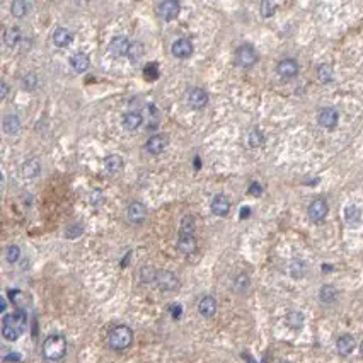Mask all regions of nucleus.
I'll use <instances>...</instances> for the list:
<instances>
[{"label": "nucleus", "mask_w": 363, "mask_h": 363, "mask_svg": "<svg viewBox=\"0 0 363 363\" xmlns=\"http://www.w3.org/2000/svg\"><path fill=\"white\" fill-rule=\"evenodd\" d=\"M149 118H150V127H149V130L150 128H157L159 127V109H157V106L155 104H149Z\"/></svg>", "instance_id": "41"}, {"label": "nucleus", "mask_w": 363, "mask_h": 363, "mask_svg": "<svg viewBox=\"0 0 363 363\" xmlns=\"http://www.w3.org/2000/svg\"><path fill=\"white\" fill-rule=\"evenodd\" d=\"M9 295H11L12 304L16 305L17 310H26V307H28V304H29V299H28V295H26L24 292L11 290V292H9Z\"/></svg>", "instance_id": "27"}, {"label": "nucleus", "mask_w": 363, "mask_h": 363, "mask_svg": "<svg viewBox=\"0 0 363 363\" xmlns=\"http://www.w3.org/2000/svg\"><path fill=\"white\" fill-rule=\"evenodd\" d=\"M249 287H251V280H249L248 275L240 273V275L235 276V280H234V290H235L237 293H246V292L249 290Z\"/></svg>", "instance_id": "33"}, {"label": "nucleus", "mask_w": 363, "mask_h": 363, "mask_svg": "<svg viewBox=\"0 0 363 363\" xmlns=\"http://www.w3.org/2000/svg\"><path fill=\"white\" fill-rule=\"evenodd\" d=\"M2 128L7 135H17L21 130V118L17 114H7L4 116L2 121Z\"/></svg>", "instance_id": "22"}, {"label": "nucleus", "mask_w": 363, "mask_h": 363, "mask_svg": "<svg viewBox=\"0 0 363 363\" xmlns=\"http://www.w3.org/2000/svg\"><path fill=\"white\" fill-rule=\"evenodd\" d=\"M6 259L11 265H14L21 259V248L17 244H11L9 248L6 249Z\"/></svg>", "instance_id": "36"}, {"label": "nucleus", "mask_w": 363, "mask_h": 363, "mask_svg": "<svg viewBox=\"0 0 363 363\" xmlns=\"http://www.w3.org/2000/svg\"><path fill=\"white\" fill-rule=\"evenodd\" d=\"M276 363H290V361H287V360H278Z\"/></svg>", "instance_id": "52"}, {"label": "nucleus", "mask_w": 363, "mask_h": 363, "mask_svg": "<svg viewBox=\"0 0 363 363\" xmlns=\"http://www.w3.org/2000/svg\"><path fill=\"white\" fill-rule=\"evenodd\" d=\"M186 101H188V106L193 107V109H203L208 104V94L200 87H193L186 94Z\"/></svg>", "instance_id": "6"}, {"label": "nucleus", "mask_w": 363, "mask_h": 363, "mask_svg": "<svg viewBox=\"0 0 363 363\" xmlns=\"http://www.w3.org/2000/svg\"><path fill=\"white\" fill-rule=\"evenodd\" d=\"M21 41H23L21 40V29L17 28V26L7 28L6 31H4V43H6V46H9V48H16Z\"/></svg>", "instance_id": "25"}, {"label": "nucleus", "mask_w": 363, "mask_h": 363, "mask_svg": "<svg viewBox=\"0 0 363 363\" xmlns=\"http://www.w3.org/2000/svg\"><path fill=\"white\" fill-rule=\"evenodd\" d=\"M332 77H334V72H332L331 65H321V67L317 68V79L322 82V84H329L332 80Z\"/></svg>", "instance_id": "35"}, {"label": "nucleus", "mask_w": 363, "mask_h": 363, "mask_svg": "<svg viewBox=\"0 0 363 363\" xmlns=\"http://www.w3.org/2000/svg\"><path fill=\"white\" fill-rule=\"evenodd\" d=\"M142 55H144V46H142L140 43H132L130 51H128V58L132 60L133 63H135V62H138V60L142 58Z\"/></svg>", "instance_id": "37"}, {"label": "nucleus", "mask_w": 363, "mask_h": 363, "mask_svg": "<svg viewBox=\"0 0 363 363\" xmlns=\"http://www.w3.org/2000/svg\"><path fill=\"white\" fill-rule=\"evenodd\" d=\"M193 51H194L193 43L186 40V38H179V40H176L171 46V53L174 55L176 58H181V60L189 58L193 55Z\"/></svg>", "instance_id": "10"}, {"label": "nucleus", "mask_w": 363, "mask_h": 363, "mask_svg": "<svg viewBox=\"0 0 363 363\" xmlns=\"http://www.w3.org/2000/svg\"><path fill=\"white\" fill-rule=\"evenodd\" d=\"M82 232H84V227H82V225H73V227H70V228H67V237L73 239V237L80 235Z\"/></svg>", "instance_id": "44"}, {"label": "nucleus", "mask_w": 363, "mask_h": 363, "mask_svg": "<svg viewBox=\"0 0 363 363\" xmlns=\"http://www.w3.org/2000/svg\"><path fill=\"white\" fill-rule=\"evenodd\" d=\"M248 144L251 149H259V147L265 144V135H263L261 130H258V128L251 130V133L248 137Z\"/></svg>", "instance_id": "34"}, {"label": "nucleus", "mask_w": 363, "mask_h": 363, "mask_svg": "<svg viewBox=\"0 0 363 363\" xmlns=\"http://www.w3.org/2000/svg\"><path fill=\"white\" fill-rule=\"evenodd\" d=\"M249 193L253 194V196H261V193H263L261 184H259V183H253V184L249 186Z\"/></svg>", "instance_id": "45"}, {"label": "nucleus", "mask_w": 363, "mask_h": 363, "mask_svg": "<svg viewBox=\"0 0 363 363\" xmlns=\"http://www.w3.org/2000/svg\"><path fill=\"white\" fill-rule=\"evenodd\" d=\"M123 164L125 162L119 155L111 154L104 159V171L107 172V174H118V172L123 169Z\"/></svg>", "instance_id": "24"}, {"label": "nucleus", "mask_w": 363, "mask_h": 363, "mask_svg": "<svg viewBox=\"0 0 363 363\" xmlns=\"http://www.w3.org/2000/svg\"><path fill=\"white\" fill-rule=\"evenodd\" d=\"M360 218H361V211L358 206L348 205L346 208H344V220H346V223H349V225H358Z\"/></svg>", "instance_id": "28"}, {"label": "nucleus", "mask_w": 363, "mask_h": 363, "mask_svg": "<svg viewBox=\"0 0 363 363\" xmlns=\"http://www.w3.org/2000/svg\"><path fill=\"white\" fill-rule=\"evenodd\" d=\"M355 338L353 336H349V334H343V336H339L338 341H336V349H338V353L339 355H343V356H348V355H351V351L355 349Z\"/></svg>", "instance_id": "21"}, {"label": "nucleus", "mask_w": 363, "mask_h": 363, "mask_svg": "<svg viewBox=\"0 0 363 363\" xmlns=\"http://www.w3.org/2000/svg\"><path fill=\"white\" fill-rule=\"evenodd\" d=\"M2 326L11 327V329L17 331L19 334H23L26 331V326H28V315H26V310H16L12 314H6L2 319Z\"/></svg>", "instance_id": "4"}, {"label": "nucleus", "mask_w": 363, "mask_h": 363, "mask_svg": "<svg viewBox=\"0 0 363 363\" xmlns=\"http://www.w3.org/2000/svg\"><path fill=\"white\" fill-rule=\"evenodd\" d=\"M360 353H361V356H363V341H361V344H360Z\"/></svg>", "instance_id": "51"}, {"label": "nucleus", "mask_w": 363, "mask_h": 363, "mask_svg": "<svg viewBox=\"0 0 363 363\" xmlns=\"http://www.w3.org/2000/svg\"><path fill=\"white\" fill-rule=\"evenodd\" d=\"M142 125H144V114L140 111H128L123 116V128L128 132H137Z\"/></svg>", "instance_id": "19"}, {"label": "nucleus", "mask_w": 363, "mask_h": 363, "mask_svg": "<svg viewBox=\"0 0 363 363\" xmlns=\"http://www.w3.org/2000/svg\"><path fill=\"white\" fill-rule=\"evenodd\" d=\"M51 41L57 48H67V46L72 45L73 41V34L65 28H57L51 34Z\"/></svg>", "instance_id": "17"}, {"label": "nucleus", "mask_w": 363, "mask_h": 363, "mask_svg": "<svg viewBox=\"0 0 363 363\" xmlns=\"http://www.w3.org/2000/svg\"><path fill=\"white\" fill-rule=\"evenodd\" d=\"M2 336L6 338L7 341H17L19 339V332L14 331V329H11V327H6V326H2Z\"/></svg>", "instance_id": "43"}, {"label": "nucleus", "mask_w": 363, "mask_h": 363, "mask_svg": "<svg viewBox=\"0 0 363 363\" xmlns=\"http://www.w3.org/2000/svg\"><path fill=\"white\" fill-rule=\"evenodd\" d=\"M235 65L240 68H251L258 63V51L253 45H242L235 51Z\"/></svg>", "instance_id": "3"}, {"label": "nucleus", "mask_w": 363, "mask_h": 363, "mask_svg": "<svg viewBox=\"0 0 363 363\" xmlns=\"http://www.w3.org/2000/svg\"><path fill=\"white\" fill-rule=\"evenodd\" d=\"M127 215H128L130 222L140 225V223H144L147 220V206L144 205V203H140V201H132L128 205Z\"/></svg>", "instance_id": "9"}, {"label": "nucleus", "mask_w": 363, "mask_h": 363, "mask_svg": "<svg viewBox=\"0 0 363 363\" xmlns=\"http://www.w3.org/2000/svg\"><path fill=\"white\" fill-rule=\"evenodd\" d=\"M6 307H7V302H6V299H2V309H0V310H2V312H6Z\"/></svg>", "instance_id": "50"}, {"label": "nucleus", "mask_w": 363, "mask_h": 363, "mask_svg": "<svg viewBox=\"0 0 363 363\" xmlns=\"http://www.w3.org/2000/svg\"><path fill=\"white\" fill-rule=\"evenodd\" d=\"M132 43L127 36H114L109 41V51L113 53V57H128V51Z\"/></svg>", "instance_id": "13"}, {"label": "nucleus", "mask_w": 363, "mask_h": 363, "mask_svg": "<svg viewBox=\"0 0 363 363\" xmlns=\"http://www.w3.org/2000/svg\"><path fill=\"white\" fill-rule=\"evenodd\" d=\"M7 92H9V85H7V82H0V97L6 99V97H7Z\"/></svg>", "instance_id": "46"}, {"label": "nucleus", "mask_w": 363, "mask_h": 363, "mask_svg": "<svg viewBox=\"0 0 363 363\" xmlns=\"http://www.w3.org/2000/svg\"><path fill=\"white\" fill-rule=\"evenodd\" d=\"M198 312L206 319L213 317V315L217 314V300H215L211 295L201 297L200 302H198Z\"/></svg>", "instance_id": "16"}, {"label": "nucleus", "mask_w": 363, "mask_h": 363, "mask_svg": "<svg viewBox=\"0 0 363 363\" xmlns=\"http://www.w3.org/2000/svg\"><path fill=\"white\" fill-rule=\"evenodd\" d=\"M178 249L183 254H194V253H196V249H198L196 237L179 234V237H178Z\"/></svg>", "instance_id": "20"}, {"label": "nucleus", "mask_w": 363, "mask_h": 363, "mask_svg": "<svg viewBox=\"0 0 363 363\" xmlns=\"http://www.w3.org/2000/svg\"><path fill=\"white\" fill-rule=\"evenodd\" d=\"M211 213L217 215V217H227L228 211H230V200L225 194H217V196L211 200Z\"/></svg>", "instance_id": "14"}, {"label": "nucleus", "mask_w": 363, "mask_h": 363, "mask_svg": "<svg viewBox=\"0 0 363 363\" xmlns=\"http://www.w3.org/2000/svg\"><path fill=\"white\" fill-rule=\"evenodd\" d=\"M194 230H196V222H194V217L193 215H184L183 220H181V232L179 234L194 235Z\"/></svg>", "instance_id": "31"}, {"label": "nucleus", "mask_w": 363, "mask_h": 363, "mask_svg": "<svg viewBox=\"0 0 363 363\" xmlns=\"http://www.w3.org/2000/svg\"><path fill=\"white\" fill-rule=\"evenodd\" d=\"M171 310H172V312H174V314H172V315H174V319L181 317V312H183V309H181V305H172V307H171Z\"/></svg>", "instance_id": "47"}, {"label": "nucleus", "mask_w": 363, "mask_h": 363, "mask_svg": "<svg viewBox=\"0 0 363 363\" xmlns=\"http://www.w3.org/2000/svg\"><path fill=\"white\" fill-rule=\"evenodd\" d=\"M304 322H305L304 314L299 312V310H292V312H288V315H287V324L292 327V329H302Z\"/></svg>", "instance_id": "32"}, {"label": "nucleus", "mask_w": 363, "mask_h": 363, "mask_svg": "<svg viewBox=\"0 0 363 363\" xmlns=\"http://www.w3.org/2000/svg\"><path fill=\"white\" fill-rule=\"evenodd\" d=\"M138 278H140V282L144 285L155 283V280H157V270L152 266H142L140 273H138Z\"/></svg>", "instance_id": "30"}, {"label": "nucleus", "mask_w": 363, "mask_h": 363, "mask_svg": "<svg viewBox=\"0 0 363 363\" xmlns=\"http://www.w3.org/2000/svg\"><path fill=\"white\" fill-rule=\"evenodd\" d=\"M67 355V339L62 334H50L43 341V356L50 361H58Z\"/></svg>", "instance_id": "1"}, {"label": "nucleus", "mask_w": 363, "mask_h": 363, "mask_svg": "<svg viewBox=\"0 0 363 363\" xmlns=\"http://www.w3.org/2000/svg\"><path fill=\"white\" fill-rule=\"evenodd\" d=\"M167 145H169V137H167L166 133H159V135H152L147 140L145 150L152 155H159L166 150Z\"/></svg>", "instance_id": "7"}, {"label": "nucleus", "mask_w": 363, "mask_h": 363, "mask_svg": "<svg viewBox=\"0 0 363 363\" xmlns=\"http://www.w3.org/2000/svg\"><path fill=\"white\" fill-rule=\"evenodd\" d=\"M40 172H41V161L38 157L28 159V161L23 164V167H21V174H23L26 179L38 178V176H40Z\"/></svg>", "instance_id": "18"}, {"label": "nucleus", "mask_w": 363, "mask_h": 363, "mask_svg": "<svg viewBox=\"0 0 363 363\" xmlns=\"http://www.w3.org/2000/svg\"><path fill=\"white\" fill-rule=\"evenodd\" d=\"M4 360H6V361H9V360H21V356L17 355V353H9V356H6Z\"/></svg>", "instance_id": "48"}, {"label": "nucleus", "mask_w": 363, "mask_h": 363, "mask_svg": "<svg viewBox=\"0 0 363 363\" xmlns=\"http://www.w3.org/2000/svg\"><path fill=\"white\" fill-rule=\"evenodd\" d=\"M276 72H278V75L282 77V79H293V77H297V73H299V63L292 58H285L278 63Z\"/></svg>", "instance_id": "15"}, {"label": "nucleus", "mask_w": 363, "mask_h": 363, "mask_svg": "<svg viewBox=\"0 0 363 363\" xmlns=\"http://www.w3.org/2000/svg\"><path fill=\"white\" fill-rule=\"evenodd\" d=\"M133 343V331L130 329L128 326L125 324H119V326H114L113 329L109 331L107 334V344H109L111 349L114 351H123V349H128Z\"/></svg>", "instance_id": "2"}, {"label": "nucleus", "mask_w": 363, "mask_h": 363, "mask_svg": "<svg viewBox=\"0 0 363 363\" xmlns=\"http://www.w3.org/2000/svg\"><path fill=\"white\" fill-rule=\"evenodd\" d=\"M89 63H90L89 57L85 53H82V51H79V53H73L70 57V67L77 73H84L89 68Z\"/></svg>", "instance_id": "23"}, {"label": "nucleus", "mask_w": 363, "mask_h": 363, "mask_svg": "<svg viewBox=\"0 0 363 363\" xmlns=\"http://www.w3.org/2000/svg\"><path fill=\"white\" fill-rule=\"evenodd\" d=\"M327 211H329V206H327V201L322 200V198H317L309 205V217L314 222H322L327 217Z\"/></svg>", "instance_id": "11"}, {"label": "nucleus", "mask_w": 363, "mask_h": 363, "mask_svg": "<svg viewBox=\"0 0 363 363\" xmlns=\"http://www.w3.org/2000/svg\"><path fill=\"white\" fill-rule=\"evenodd\" d=\"M259 11H261V16L263 17H271L275 14L276 11V6L273 2H270V0H263L261 6H259Z\"/></svg>", "instance_id": "39"}, {"label": "nucleus", "mask_w": 363, "mask_h": 363, "mask_svg": "<svg viewBox=\"0 0 363 363\" xmlns=\"http://www.w3.org/2000/svg\"><path fill=\"white\" fill-rule=\"evenodd\" d=\"M249 213H251V210H249V208H242V210H240V218L249 217Z\"/></svg>", "instance_id": "49"}, {"label": "nucleus", "mask_w": 363, "mask_h": 363, "mask_svg": "<svg viewBox=\"0 0 363 363\" xmlns=\"http://www.w3.org/2000/svg\"><path fill=\"white\" fill-rule=\"evenodd\" d=\"M144 73H145V77L147 79H150V80H155L159 77V68H157V63H149L145 67V70H144Z\"/></svg>", "instance_id": "42"}, {"label": "nucleus", "mask_w": 363, "mask_h": 363, "mask_svg": "<svg viewBox=\"0 0 363 363\" xmlns=\"http://www.w3.org/2000/svg\"><path fill=\"white\" fill-rule=\"evenodd\" d=\"M29 9H31V4L26 2V0H14L11 6V12L12 16L17 17V19H21V17H24L26 14L29 12Z\"/></svg>", "instance_id": "29"}, {"label": "nucleus", "mask_w": 363, "mask_h": 363, "mask_svg": "<svg viewBox=\"0 0 363 363\" xmlns=\"http://www.w3.org/2000/svg\"><path fill=\"white\" fill-rule=\"evenodd\" d=\"M290 273L293 278H302L305 275V265L302 261H293L290 266Z\"/></svg>", "instance_id": "40"}, {"label": "nucleus", "mask_w": 363, "mask_h": 363, "mask_svg": "<svg viewBox=\"0 0 363 363\" xmlns=\"http://www.w3.org/2000/svg\"><path fill=\"white\" fill-rule=\"evenodd\" d=\"M179 4L176 0H164L157 6V14L161 16V19L164 21H172L179 16Z\"/></svg>", "instance_id": "8"}, {"label": "nucleus", "mask_w": 363, "mask_h": 363, "mask_svg": "<svg viewBox=\"0 0 363 363\" xmlns=\"http://www.w3.org/2000/svg\"><path fill=\"white\" fill-rule=\"evenodd\" d=\"M155 285L161 288L162 292H172L179 287V280L172 271L162 270L157 271V280H155Z\"/></svg>", "instance_id": "5"}, {"label": "nucleus", "mask_w": 363, "mask_h": 363, "mask_svg": "<svg viewBox=\"0 0 363 363\" xmlns=\"http://www.w3.org/2000/svg\"><path fill=\"white\" fill-rule=\"evenodd\" d=\"M338 119H339V113L334 109V107H322L317 114L319 125H321L322 128H327V130L334 128L336 125H338Z\"/></svg>", "instance_id": "12"}, {"label": "nucleus", "mask_w": 363, "mask_h": 363, "mask_svg": "<svg viewBox=\"0 0 363 363\" xmlns=\"http://www.w3.org/2000/svg\"><path fill=\"white\" fill-rule=\"evenodd\" d=\"M319 299H321L322 304H332L338 299V290H336L332 285H324V287L319 290Z\"/></svg>", "instance_id": "26"}, {"label": "nucleus", "mask_w": 363, "mask_h": 363, "mask_svg": "<svg viewBox=\"0 0 363 363\" xmlns=\"http://www.w3.org/2000/svg\"><path fill=\"white\" fill-rule=\"evenodd\" d=\"M23 87L26 90H34L38 87V77L33 72H29L28 75L23 77Z\"/></svg>", "instance_id": "38"}]
</instances>
